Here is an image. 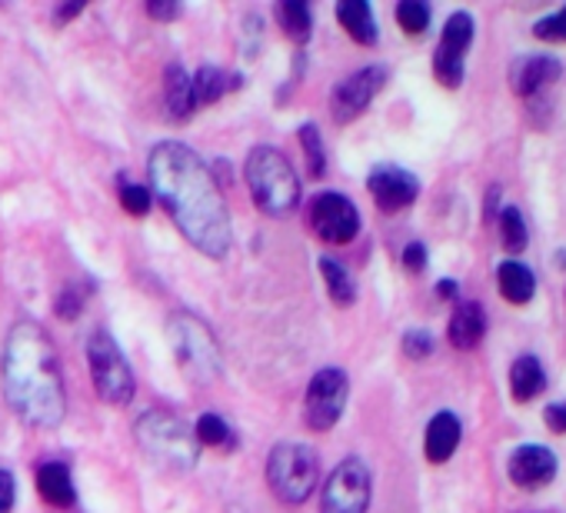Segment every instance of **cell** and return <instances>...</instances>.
<instances>
[{
	"mask_svg": "<svg viewBox=\"0 0 566 513\" xmlns=\"http://www.w3.org/2000/svg\"><path fill=\"white\" fill-rule=\"evenodd\" d=\"M506 473L520 490H539V486H546L553 480L556 457L539 443H526V447L513 450V457L506 463Z\"/></svg>",
	"mask_w": 566,
	"mask_h": 513,
	"instance_id": "14",
	"label": "cell"
},
{
	"mask_svg": "<svg viewBox=\"0 0 566 513\" xmlns=\"http://www.w3.org/2000/svg\"><path fill=\"white\" fill-rule=\"evenodd\" d=\"M38 490L41 496L51 503V506H74L77 500V490H74V480H71V470L57 460H48L38 467Z\"/></svg>",
	"mask_w": 566,
	"mask_h": 513,
	"instance_id": "19",
	"label": "cell"
},
{
	"mask_svg": "<svg viewBox=\"0 0 566 513\" xmlns=\"http://www.w3.org/2000/svg\"><path fill=\"white\" fill-rule=\"evenodd\" d=\"M0 380L11 410L38 430L61 427L67 413V394L61 377V360L51 334L34 321H18L4 341Z\"/></svg>",
	"mask_w": 566,
	"mask_h": 513,
	"instance_id": "2",
	"label": "cell"
},
{
	"mask_svg": "<svg viewBox=\"0 0 566 513\" xmlns=\"http://www.w3.org/2000/svg\"><path fill=\"white\" fill-rule=\"evenodd\" d=\"M460 437H463V430H460L457 413H447V410L437 413V417L427 423V437H423L427 460H430V463H447V460L457 453Z\"/></svg>",
	"mask_w": 566,
	"mask_h": 513,
	"instance_id": "16",
	"label": "cell"
},
{
	"mask_svg": "<svg viewBox=\"0 0 566 513\" xmlns=\"http://www.w3.org/2000/svg\"><path fill=\"white\" fill-rule=\"evenodd\" d=\"M81 11H84V4H67V8H61V11L54 14V21H57V24H67V21L77 18Z\"/></svg>",
	"mask_w": 566,
	"mask_h": 513,
	"instance_id": "38",
	"label": "cell"
},
{
	"mask_svg": "<svg viewBox=\"0 0 566 513\" xmlns=\"http://www.w3.org/2000/svg\"><path fill=\"white\" fill-rule=\"evenodd\" d=\"M559 61L553 54H526L510 67V87L516 97H536L546 84L559 77Z\"/></svg>",
	"mask_w": 566,
	"mask_h": 513,
	"instance_id": "15",
	"label": "cell"
},
{
	"mask_svg": "<svg viewBox=\"0 0 566 513\" xmlns=\"http://www.w3.org/2000/svg\"><path fill=\"white\" fill-rule=\"evenodd\" d=\"M470 44H473V18L457 11L447 21L440 44H437V54H433V74L443 87L457 91L463 84V61H467Z\"/></svg>",
	"mask_w": 566,
	"mask_h": 513,
	"instance_id": "10",
	"label": "cell"
},
{
	"mask_svg": "<svg viewBox=\"0 0 566 513\" xmlns=\"http://www.w3.org/2000/svg\"><path fill=\"white\" fill-rule=\"evenodd\" d=\"M193 433H197V443H203V447H217V450H233L237 447L233 427L223 417H217V413H203L197 420Z\"/></svg>",
	"mask_w": 566,
	"mask_h": 513,
	"instance_id": "26",
	"label": "cell"
},
{
	"mask_svg": "<svg viewBox=\"0 0 566 513\" xmlns=\"http://www.w3.org/2000/svg\"><path fill=\"white\" fill-rule=\"evenodd\" d=\"M321 274H324L327 294L334 297L337 307H350L357 301V284H354V278L347 274L344 264H337V261H331V256H324V261H321Z\"/></svg>",
	"mask_w": 566,
	"mask_h": 513,
	"instance_id": "25",
	"label": "cell"
},
{
	"mask_svg": "<svg viewBox=\"0 0 566 513\" xmlns=\"http://www.w3.org/2000/svg\"><path fill=\"white\" fill-rule=\"evenodd\" d=\"M84 301H87L84 287L67 284V287H61V291H57L54 311H57V317H61V321H77V317H81V311H84Z\"/></svg>",
	"mask_w": 566,
	"mask_h": 513,
	"instance_id": "30",
	"label": "cell"
},
{
	"mask_svg": "<svg viewBox=\"0 0 566 513\" xmlns=\"http://www.w3.org/2000/svg\"><path fill=\"white\" fill-rule=\"evenodd\" d=\"M496 284H500V294H503L510 304H516V307L530 304L533 294H536V278H533V271L523 268L520 261H503V264L496 268Z\"/></svg>",
	"mask_w": 566,
	"mask_h": 513,
	"instance_id": "20",
	"label": "cell"
},
{
	"mask_svg": "<svg viewBox=\"0 0 566 513\" xmlns=\"http://www.w3.org/2000/svg\"><path fill=\"white\" fill-rule=\"evenodd\" d=\"M150 190L170 210L177 230L210 261H220L230 250L233 230L223 193L210 174V167L184 144L164 140L154 147L150 164Z\"/></svg>",
	"mask_w": 566,
	"mask_h": 513,
	"instance_id": "1",
	"label": "cell"
},
{
	"mask_svg": "<svg viewBox=\"0 0 566 513\" xmlns=\"http://www.w3.org/2000/svg\"><path fill=\"white\" fill-rule=\"evenodd\" d=\"M367 190H370V197H374V203L380 210L394 213V210L410 207L420 197V180L410 170L397 167V164H380V167L370 170Z\"/></svg>",
	"mask_w": 566,
	"mask_h": 513,
	"instance_id": "13",
	"label": "cell"
},
{
	"mask_svg": "<svg viewBox=\"0 0 566 513\" xmlns=\"http://www.w3.org/2000/svg\"><path fill=\"white\" fill-rule=\"evenodd\" d=\"M397 24L403 28V34L417 38L430 28V8L423 0H403V4H397Z\"/></svg>",
	"mask_w": 566,
	"mask_h": 513,
	"instance_id": "28",
	"label": "cell"
},
{
	"mask_svg": "<svg viewBox=\"0 0 566 513\" xmlns=\"http://www.w3.org/2000/svg\"><path fill=\"white\" fill-rule=\"evenodd\" d=\"M337 21L357 44H364V48L377 44V21H374L370 4H364V0H344L337 8Z\"/></svg>",
	"mask_w": 566,
	"mask_h": 513,
	"instance_id": "21",
	"label": "cell"
},
{
	"mask_svg": "<svg viewBox=\"0 0 566 513\" xmlns=\"http://www.w3.org/2000/svg\"><path fill=\"white\" fill-rule=\"evenodd\" d=\"M317 480H321V463L307 443H276L270 450L266 483L280 503H287V506L304 503L314 493Z\"/></svg>",
	"mask_w": 566,
	"mask_h": 513,
	"instance_id": "5",
	"label": "cell"
},
{
	"mask_svg": "<svg viewBox=\"0 0 566 513\" xmlns=\"http://www.w3.org/2000/svg\"><path fill=\"white\" fill-rule=\"evenodd\" d=\"M433 347H437V341L430 331H407L403 334V354L413 360H427L433 354Z\"/></svg>",
	"mask_w": 566,
	"mask_h": 513,
	"instance_id": "32",
	"label": "cell"
},
{
	"mask_svg": "<svg viewBox=\"0 0 566 513\" xmlns=\"http://www.w3.org/2000/svg\"><path fill=\"white\" fill-rule=\"evenodd\" d=\"M546 387V374H543V364L536 357H516L513 367H510V390L516 400H533L539 397Z\"/></svg>",
	"mask_w": 566,
	"mask_h": 513,
	"instance_id": "22",
	"label": "cell"
},
{
	"mask_svg": "<svg viewBox=\"0 0 566 513\" xmlns=\"http://www.w3.org/2000/svg\"><path fill=\"white\" fill-rule=\"evenodd\" d=\"M247 187L266 217H291L301 203V177L276 147H253L247 154Z\"/></svg>",
	"mask_w": 566,
	"mask_h": 513,
	"instance_id": "3",
	"label": "cell"
},
{
	"mask_svg": "<svg viewBox=\"0 0 566 513\" xmlns=\"http://www.w3.org/2000/svg\"><path fill=\"white\" fill-rule=\"evenodd\" d=\"M14 496H18V483L11 470H0V513L14 510Z\"/></svg>",
	"mask_w": 566,
	"mask_h": 513,
	"instance_id": "34",
	"label": "cell"
},
{
	"mask_svg": "<svg viewBox=\"0 0 566 513\" xmlns=\"http://www.w3.org/2000/svg\"><path fill=\"white\" fill-rule=\"evenodd\" d=\"M483 334H486V314H483V307L473 304V301L457 304V311L450 317V344L457 350H473L483 341Z\"/></svg>",
	"mask_w": 566,
	"mask_h": 513,
	"instance_id": "18",
	"label": "cell"
},
{
	"mask_svg": "<svg viewBox=\"0 0 566 513\" xmlns=\"http://www.w3.org/2000/svg\"><path fill=\"white\" fill-rule=\"evenodd\" d=\"M403 268L410 274H420L427 268V247L423 243H407V250H403Z\"/></svg>",
	"mask_w": 566,
	"mask_h": 513,
	"instance_id": "35",
	"label": "cell"
},
{
	"mask_svg": "<svg viewBox=\"0 0 566 513\" xmlns=\"http://www.w3.org/2000/svg\"><path fill=\"white\" fill-rule=\"evenodd\" d=\"M500 233H503V247L510 253H520L526 247V223H523V217H520L516 207L500 210Z\"/></svg>",
	"mask_w": 566,
	"mask_h": 513,
	"instance_id": "29",
	"label": "cell"
},
{
	"mask_svg": "<svg viewBox=\"0 0 566 513\" xmlns=\"http://www.w3.org/2000/svg\"><path fill=\"white\" fill-rule=\"evenodd\" d=\"M167 337L174 344L177 364L193 384H213L220 377V347L200 317H190V314L170 317Z\"/></svg>",
	"mask_w": 566,
	"mask_h": 513,
	"instance_id": "6",
	"label": "cell"
},
{
	"mask_svg": "<svg viewBox=\"0 0 566 513\" xmlns=\"http://www.w3.org/2000/svg\"><path fill=\"white\" fill-rule=\"evenodd\" d=\"M543 420L553 433H566V404H549L543 410Z\"/></svg>",
	"mask_w": 566,
	"mask_h": 513,
	"instance_id": "37",
	"label": "cell"
},
{
	"mask_svg": "<svg viewBox=\"0 0 566 513\" xmlns=\"http://www.w3.org/2000/svg\"><path fill=\"white\" fill-rule=\"evenodd\" d=\"M301 137V147H304V157H307V167H311V177L321 180L327 174V154H324V144H321V130L314 124H304L297 130Z\"/></svg>",
	"mask_w": 566,
	"mask_h": 513,
	"instance_id": "27",
	"label": "cell"
},
{
	"mask_svg": "<svg viewBox=\"0 0 566 513\" xmlns=\"http://www.w3.org/2000/svg\"><path fill=\"white\" fill-rule=\"evenodd\" d=\"M533 34H536L539 41H553V44L566 41V8L556 11V14H549V18H543V21H536Z\"/></svg>",
	"mask_w": 566,
	"mask_h": 513,
	"instance_id": "33",
	"label": "cell"
},
{
	"mask_svg": "<svg viewBox=\"0 0 566 513\" xmlns=\"http://www.w3.org/2000/svg\"><path fill=\"white\" fill-rule=\"evenodd\" d=\"M147 14L154 21H174V18H180V4H177V0H150Z\"/></svg>",
	"mask_w": 566,
	"mask_h": 513,
	"instance_id": "36",
	"label": "cell"
},
{
	"mask_svg": "<svg viewBox=\"0 0 566 513\" xmlns=\"http://www.w3.org/2000/svg\"><path fill=\"white\" fill-rule=\"evenodd\" d=\"M311 227L327 243H350L360 233V210L344 193H321L311 203Z\"/></svg>",
	"mask_w": 566,
	"mask_h": 513,
	"instance_id": "11",
	"label": "cell"
},
{
	"mask_svg": "<svg viewBox=\"0 0 566 513\" xmlns=\"http://www.w3.org/2000/svg\"><path fill=\"white\" fill-rule=\"evenodd\" d=\"M190 81H193L197 107H200V104H217L230 87H240V77H227V74L217 71V67H200Z\"/></svg>",
	"mask_w": 566,
	"mask_h": 513,
	"instance_id": "24",
	"label": "cell"
},
{
	"mask_svg": "<svg viewBox=\"0 0 566 513\" xmlns=\"http://www.w3.org/2000/svg\"><path fill=\"white\" fill-rule=\"evenodd\" d=\"M87 360H91V374H94V387L101 394L104 404L124 407L134 400V374L130 364L124 357V350L117 347V341L104 331H97L87 341Z\"/></svg>",
	"mask_w": 566,
	"mask_h": 513,
	"instance_id": "7",
	"label": "cell"
},
{
	"mask_svg": "<svg viewBox=\"0 0 566 513\" xmlns=\"http://www.w3.org/2000/svg\"><path fill=\"white\" fill-rule=\"evenodd\" d=\"M347 394H350V380L340 367H324L317 370V377L307 387V404H304V417L311 430H331L344 407H347Z\"/></svg>",
	"mask_w": 566,
	"mask_h": 513,
	"instance_id": "9",
	"label": "cell"
},
{
	"mask_svg": "<svg viewBox=\"0 0 566 513\" xmlns=\"http://www.w3.org/2000/svg\"><path fill=\"white\" fill-rule=\"evenodd\" d=\"M437 294H440L443 301H457V281H440V284H437Z\"/></svg>",
	"mask_w": 566,
	"mask_h": 513,
	"instance_id": "39",
	"label": "cell"
},
{
	"mask_svg": "<svg viewBox=\"0 0 566 513\" xmlns=\"http://www.w3.org/2000/svg\"><path fill=\"white\" fill-rule=\"evenodd\" d=\"M134 437H137L140 450L164 470L187 473L197 467V457H200L197 433L187 420H180L170 410H147L134 423Z\"/></svg>",
	"mask_w": 566,
	"mask_h": 513,
	"instance_id": "4",
	"label": "cell"
},
{
	"mask_svg": "<svg viewBox=\"0 0 566 513\" xmlns=\"http://www.w3.org/2000/svg\"><path fill=\"white\" fill-rule=\"evenodd\" d=\"M164 101H167V117L184 124L193 117L197 111V97H193V81L184 67H167L164 74Z\"/></svg>",
	"mask_w": 566,
	"mask_h": 513,
	"instance_id": "17",
	"label": "cell"
},
{
	"mask_svg": "<svg viewBox=\"0 0 566 513\" xmlns=\"http://www.w3.org/2000/svg\"><path fill=\"white\" fill-rule=\"evenodd\" d=\"M387 84V67H364L350 77H344L337 87H334V97H331V114L337 124H350L357 121L370 101L384 91Z\"/></svg>",
	"mask_w": 566,
	"mask_h": 513,
	"instance_id": "12",
	"label": "cell"
},
{
	"mask_svg": "<svg viewBox=\"0 0 566 513\" xmlns=\"http://www.w3.org/2000/svg\"><path fill=\"white\" fill-rule=\"evenodd\" d=\"M370 470L360 457H347L334 467L321 493V513H367L370 506Z\"/></svg>",
	"mask_w": 566,
	"mask_h": 513,
	"instance_id": "8",
	"label": "cell"
},
{
	"mask_svg": "<svg viewBox=\"0 0 566 513\" xmlns=\"http://www.w3.org/2000/svg\"><path fill=\"white\" fill-rule=\"evenodd\" d=\"M276 21H280L283 34H287L291 41H297V44H307L311 34H314L311 8L301 4V0H283V4H276Z\"/></svg>",
	"mask_w": 566,
	"mask_h": 513,
	"instance_id": "23",
	"label": "cell"
},
{
	"mask_svg": "<svg viewBox=\"0 0 566 513\" xmlns=\"http://www.w3.org/2000/svg\"><path fill=\"white\" fill-rule=\"evenodd\" d=\"M120 207L130 213V217H147L150 213V187H140V184H120Z\"/></svg>",
	"mask_w": 566,
	"mask_h": 513,
	"instance_id": "31",
	"label": "cell"
}]
</instances>
